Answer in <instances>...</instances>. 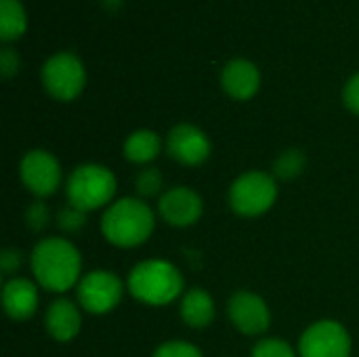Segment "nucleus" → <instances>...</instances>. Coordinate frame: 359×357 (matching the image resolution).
Wrapping results in <instances>:
<instances>
[{
  "instance_id": "nucleus-1",
  "label": "nucleus",
  "mask_w": 359,
  "mask_h": 357,
  "mask_svg": "<svg viewBox=\"0 0 359 357\" xmlns=\"http://www.w3.org/2000/svg\"><path fill=\"white\" fill-rule=\"evenodd\" d=\"M80 255L63 238H46L32 252V271L38 284L53 292L69 290L80 278Z\"/></svg>"
},
{
  "instance_id": "nucleus-2",
  "label": "nucleus",
  "mask_w": 359,
  "mask_h": 357,
  "mask_svg": "<svg viewBox=\"0 0 359 357\" xmlns=\"http://www.w3.org/2000/svg\"><path fill=\"white\" fill-rule=\"evenodd\" d=\"M154 225V213L145 202L135 198H122L105 210L101 231L114 246L133 248L143 244L151 236Z\"/></svg>"
},
{
  "instance_id": "nucleus-3",
  "label": "nucleus",
  "mask_w": 359,
  "mask_h": 357,
  "mask_svg": "<svg viewBox=\"0 0 359 357\" xmlns=\"http://www.w3.org/2000/svg\"><path fill=\"white\" fill-rule=\"evenodd\" d=\"M128 290L147 305H168L183 292V276L168 261H143L130 271Z\"/></svg>"
},
{
  "instance_id": "nucleus-4",
  "label": "nucleus",
  "mask_w": 359,
  "mask_h": 357,
  "mask_svg": "<svg viewBox=\"0 0 359 357\" xmlns=\"http://www.w3.org/2000/svg\"><path fill=\"white\" fill-rule=\"evenodd\" d=\"M116 194V177L99 164L78 166L67 179V200L80 210H95Z\"/></svg>"
},
{
  "instance_id": "nucleus-5",
  "label": "nucleus",
  "mask_w": 359,
  "mask_h": 357,
  "mask_svg": "<svg viewBox=\"0 0 359 357\" xmlns=\"http://www.w3.org/2000/svg\"><path fill=\"white\" fill-rule=\"evenodd\" d=\"M278 198L273 177L261 170H250L238 177L229 189V204L242 217H259L267 213Z\"/></svg>"
},
{
  "instance_id": "nucleus-6",
  "label": "nucleus",
  "mask_w": 359,
  "mask_h": 357,
  "mask_svg": "<svg viewBox=\"0 0 359 357\" xmlns=\"http://www.w3.org/2000/svg\"><path fill=\"white\" fill-rule=\"evenodd\" d=\"M42 84L50 97L72 101L86 84V69L74 53H57L42 67Z\"/></svg>"
},
{
  "instance_id": "nucleus-7",
  "label": "nucleus",
  "mask_w": 359,
  "mask_h": 357,
  "mask_svg": "<svg viewBox=\"0 0 359 357\" xmlns=\"http://www.w3.org/2000/svg\"><path fill=\"white\" fill-rule=\"evenodd\" d=\"M301 357H349V332L332 320H322L309 326L299 343Z\"/></svg>"
},
{
  "instance_id": "nucleus-8",
  "label": "nucleus",
  "mask_w": 359,
  "mask_h": 357,
  "mask_svg": "<svg viewBox=\"0 0 359 357\" xmlns=\"http://www.w3.org/2000/svg\"><path fill=\"white\" fill-rule=\"evenodd\" d=\"M122 282L111 271H90L78 282V301L90 314H107L122 299Z\"/></svg>"
},
{
  "instance_id": "nucleus-9",
  "label": "nucleus",
  "mask_w": 359,
  "mask_h": 357,
  "mask_svg": "<svg viewBox=\"0 0 359 357\" xmlns=\"http://www.w3.org/2000/svg\"><path fill=\"white\" fill-rule=\"evenodd\" d=\"M21 181L32 194L40 198L50 196L61 183V166L57 158L44 149L27 151L21 160Z\"/></svg>"
},
{
  "instance_id": "nucleus-10",
  "label": "nucleus",
  "mask_w": 359,
  "mask_h": 357,
  "mask_svg": "<svg viewBox=\"0 0 359 357\" xmlns=\"http://www.w3.org/2000/svg\"><path fill=\"white\" fill-rule=\"evenodd\" d=\"M166 149L172 160L185 166H198L210 156L208 137L194 124H177L166 139Z\"/></svg>"
},
{
  "instance_id": "nucleus-11",
  "label": "nucleus",
  "mask_w": 359,
  "mask_h": 357,
  "mask_svg": "<svg viewBox=\"0 0 359 357\" xmlns=\"http://www.w3.org/2000/svg\"><path fill=\"white\" fill-rule=\"evenodd\" d=\"M231 324L244 335H263L269 328V309L265 301L252 292H238L227 305Z\"/></svg>"
},
{
  "instance_id": "nucleus-12",
  "label": "nucleus",
  "mask_w": 359,
  "mask_h": 357,
  "mask_svg": "<svg viewBox=\"0 0 359 357\" xmlns=\"http://www.w3.org/2000/svg\"><path fill=\"white\" fill-rule=\"evenodd\" d=\"M160 215L175 227L194 225L202 215V198L189 187H172L160 198Z\"/></svg>"
},
{
  "instance_id": "nucleus-13",
  "label": "nucleus",
  "mask_w": 359,
  "mask_h": 357,
  "mask_svg": "<svg viewBox=\"0 0 359 357\" xmlns=\"http://www.w3.org/2000/svg\"><path fill=\"white\" fill-rule=\"evenodd\" d=\"M221 84L229 97H233L238 101H246L257 95L259 86H261V74L252 61L231 59L221 72Z\"/></svg>"
},
{
  "instance_id": "nucleus-14",
  "label": "nucleus",
  "mask_w": 359,
  "mask_h": 357,
  "mask_svg": "<svg viewBox=\"0 0 359 357\" xmlns=\"http://www.w3.org/2000/svg\"><path fill=\"white\" fill-rule=\"evenodd\" d=\"M2 305H4V311L8 314V318H13L17 322L32 318L38 307L36 286L23 278L8 280L2 288Z\"/></svg>"
},
{
  "instance_id": "nucleus-15",
  "label": "nucleus",
  "mask_w": 359,
  "mask_h": 357,
  "mask_svg": "<svg viewBox=\"0 0 359 357\" xmlns=\"http://www.w3.org/2000/svg\"><path fill=\"white\" fill-rule=\"evenodd\" d=\"M46 330L48 335L59 341V343H67L72 341L78 332H80V326H82V318H80V311L78 307L67 301V299H59L55 301L48 311H46Z\"/></svg>"
},
{
  "instance_id": "nucleus-16",
  "label": "nucleus",
  "mask_w": 359,
  "mask_h": 357,
  "mask_svg": "<svg viewBox=\"0 0 359 357\" xmlns=\"http://www.w3.org/2000/svg\"><path fill=\"white\" fill-rule=\"evenodd\" d=\"M181 318L191 328H206L215 320V303L202 288H191L181 301Z\"/></svg>"
},
{
  "instance_id": "nucleus-17",
  "label": "nucleus",
  "mask_w": 359,
  "mask_h": 357,
  "mask_svg": "<svg viewBox=\"0 0 359 357\" xmlns=\"http://www.w3.org/2000/svg\"><path fill=\"white\" fill-rule=\"evenodd\" d=\"M160 147H162L160 137L154 130H137V133H133L126 139V143H124V156L130 162L147 164V162H151V160L158 158Z\"/></svg>"
},
{
  "instance_id": "nucleus-18",
  "label": "nucleus",
  "mask_w": 359,
  "mask_h": 357,
  "mask_svg": "<svg viewBox=\"0 0 359 357\" xmlns=\"http://www.w3.org/2000/svg\"><path fill=\"white\" fill-rule=\"evenodd\" d=\"M27 17L19 0H0V38L13 42L25 34Z\"/></svg>"
},
{
  "instance_id": "nucleus-19",
  "label": "nucleus",
  "mask_w": 359,
  "mask_h": 357,
  "mask_svg": "<svg viewBox=\"0 0 359 357\" xmlns=\"http://www.w3.org/2000/svg\"><path fill=\"white\" fill-rule=\"evenodd\" d=\"M303 168H305V154L301 149H288L276 160L273 173L280 179H294L303 173Z\"/></svg>"
},
{
  "instance_id": "nucleus-20",
  "label": "nucleus",
  "mask_w": 359,
  "mask_h": 357,
  "mask_svg": "<svg viewBox=\"0 0 359 357\" xmlns=\"http://www.w3.org/2000/svg\"><path fill=\"white\" fill-rule=\"evenodd\" d=\"M252 357H297L290 345L280 339H263L255 345Z\"/></svg>"
},
{
  "instance_id": "nucleus-21",
  "label": "nucleus",
  "mask_w": 359,
  "mask_h": 357,
  "mask_svg": "<svg viewBox=\"0 0 359 357\" xmlns=\"http://www.w3.org/2000/svg\"><path fill=\"white\" fill-rule=\"evenodd\" d=\"M162 187V175L158 168H145L137 175V191L141 196H156Z\"/></svg>"
},
{
  "instance_id": "nucleus-22",
  "label": "nucleus",
  "mask_w": 359,
  "mask_h": 357,
  "mask_svg": "<svg viewBox=\"0 0 359 357\" xmlns=\"http://www.w3.org/2000/svg\"><path fill=\"white\" fill-rule=\"evenodd\" d=\"M154 357H202V353L198 347H194L189 343L170 341V343H164L162 347H158Z\"/></svg>"
},
{
  "instance_id": "nucleus-23",
  "label": "nucleus",
  "mask_w": 359,
  "mask_h": 357,
  "mask_svg": "<svg viewBox=\"0 0 359 357\" xmlns=\"http://www.w3.org/2000/svg\"><path fill=\"white\" fill-rule=\"evenodd\" d=\"M57 223L63 231H78L84 225V210L76 208V206H65L59 210L57 215Z\"/></svg>"
},
{
  "instance_id": "nucleus-24",
  "label": "nucleus",
  "mask_w": 359,
  "mask_h": 357,
  "mask_svg": "<svg viewBox=\"0 0 359 357\" xmlns=\"http://www.w3.org/2000/svg\"><path fill=\"white\" fill-rule=\"evenodd\" d=\"M25 221H27V227L32 231H42L46 227V223H48V208H46V204L34 202L27 208V213H25Z\"/></svg>"
},
{
  "instance_id": "nucleus-25",
  "label": "nucleus",
  "mask_w": 359,
  "mask_h": 357,
  "mask_svg": "<svg viewBox=\"0 0 359 357\" xmlns=\"http://www.w3.org/2000/svg\"><path fill=\"white\" fill-rule=\"evenodd\" d=\"M19 65H21L19 53L15 48H11V46H4L0 50V74H2V78L4 80L13 78L19 72Z\"/></svg>"
},
{
  "instance_id": "nucleus-26",
  "label": "nucleus",
  "mask_w": 359,
  "mask_h": 357,
  "mask_svg": "<svg viewBox=\"0 0 359 357\" xmlns=\"http://www.w3.org/2000/svg\"><path fill=\"white\" fill-rule=\"evenodd\" d=\"M343 101L347 105V109H351L353 114H359V74H355L343 90Z\"/></svg>"
},
{
  "instance_id": "nucleus-27",
  "label": "nucleus",
  "mask_w": 359,
  "mask_h": 357,
  "mask_svg": "<svg viewBox=\"0 0 359 357\" xmlns=\"http://www.w3.org/2000/svg\"><path fill=\"white\" fill-rule=\"evenodd\" d=\"M19 265H21V252H19V250H15V248L2 250V255H0V267H2V274H4V276L17 271Z\"/></svg>"
},
{
  "instance_id": "nucleus-28",
  "label": "nucleus",
  "mask_w": 359,
  "mask_h": 357,
  "mask_svg": "<svg viewBox=\"0 0 359 357\" xmlns=\"http://www.w3.org/2000/svg\"><path fill=\"white\" fill-rule=\"evenodd\" d=\"M101 2H103L107 8H116V6H120V2H122V0H101Z\"/></svg>"
}]
</instances>
